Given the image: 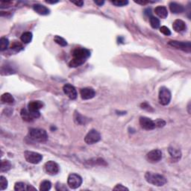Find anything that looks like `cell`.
Here are the masks:
<instances>
[{
  "instance_id": "6da1fadb",
  "label": "cell",
  "mask_w": 191,
  "mask_h": 191,
  "mask_svg": "<svg viewBox=\"0 0 191 191\" xmlns=\"http://www.w3.org/2000/svg\"><path fill=\"white\" fill-rule=\"evenodd\" d=\"M90 52L85 48L76 49L72 53V59L69 63L70 67H77L82 65L90 58Z\"/></svg>"
},
{
  "instance_id": "7a4b0ae2",
  "label": "cell",
  "mask_w": 191,
  "mask_h": 191,
  "mask_svg": "<svg viewBox=\"0 0 191 191\" xmlns=\"http://www.w3.org/2000/svg\"><path fill=\"white\" fill-rule=\"evenodd\" d=\"M145 179L148 183L153 184L154 186L161 187L167 183V179L164 176L154 172H147L145 174Z\"/></svg>"
},
{
  "instance_id": "3957f363",
  "label": "cell",
  "mask_w": 191,
  "mask_h": 191,
  "mask_svg": "<svg viewBox=\"0 0 191 191\" xmlns=\"http://www.w3.org/2000/svg\"><path fill=\"white\" fill-rule=\"evenodd\" d=\"M29 137L34 141L45 143L48 141V134L43 129L31 128L29 130Z\"/></svg>"
},
{
  "instance_id": "277c9868",
  "label": "cell",
  "mask_w": 191,
  "mask_h": 191,
  "mask_svg": "<svg viewBox=\"0 0 191 191\" xmlns=\"http://www.w3.org/2000/svg\"><path fill=\"white\" fill-rule=\"evenodd\" d=\"M43 107V103L41 101H31L28 105V111L33 116L34 119L39 118L41 116L40 110Z\"/></svg>"
},
{
  "instance_id": "5b68a950",
  "label": "cell",
  "mask_w": 191,
  "mask_h": 191,
  "mask_svg": "<svg viewBox=\"0 0 191 191\" xmlns=\"http://www.w3.org/2000/svg\"><path fill=\"white\" fill-rule=\"evenodd\" d=\"M171 92L168 88L165 87H161L158 94V99L159 102L162 105H167L170 104L171 101Z\"/></svg>"
},
{
  "instance_id": "8992f818",
  "label": "cell",
  "mask_w": 191,
  "mask_h": 191,
  "mask_svg": "<svg viewBox=\"0 0 191 191\" xmlns=\"http://www.w3.org/2000/svg\"><path fill=\"white\" fill-rule=\"evenodd\" d=\"M83 182L82 178L79 175L76 173H72L68 176L67 179V184L71 189H77L81 186Z\"/></svg>"
},
{
  "instance_id": "52a82bcc",
  "label": "cell",
  "mask_w": 191,
  "mask_h": 191,
  "mask_svg": "<svg viewBox=\"0 0 191 191\" xmlns=\"http://www.w3.org/2000/svg\"><path fill=\"white\" fill-rule=\"evenodd\" d=\"M24 156L27 162L32 164H37L43 160V156L41 154L31 151H25Z\"/></svg>"
},
{
  "instance_id": "ba28073f",
  "label": "cell",
  "mask_w": 191,
  "mask_h": 191,
  "mask_svg": "<svg viewBox=\"0 0 191 191\" xmlns=\"http://www.w3.org/2000/svg\"><path fill=\"white\" fill-rule=\"evenodd\" d=\"M170 46L175 47V48L178 49V50H181L190 53L191 52V43L190 42H183V41H170L168 43Z\"/></svg>"
},
{
  "instance_id": "9c48e42d",
  "label": "cell",
  "mask_w": 191,
  "mask_h": 191,
  "mask_svg": "<svg viewBox=\"0 0 191 191\" xmlns=\"http://www.w3.org/2000/svg\"><path fill=\"white\" fill-rule=\"evenodd\" d=\"M101 140V135L95 129L90 130L85 137V141L87 144L92 145L98 143Z\"/></svg>"
},
{
  "instance_id": "30bf717a",
  "label": "cell",
  "mask_w": 191,
  "mask_h": 191,
  "mask_svg": "<svg viewBox=\"0 0 191 191\" xmlns=\"http://www.w3.org/2000/svg\"><path fill=\"white\" fill-rule=\"evenodd\" d=\"M59 166L56 162L50 161L44 164V170L47 174L50 176H54L59 172Z\"/></svg>"
},
{
  "instance_id": "8fae6325",
  "label": "cell",
  "mask_w": 191,
  "mask_h": 191,
  "mask_svg": "<svg viewBox=\"0 0 191 191\" xmlns=\"http://www.w3.org/2000/svg\"><path fill=\"white\" fill-rule=\"evenodd\" d=\"M146 159L150 163H158L162 159V152L159 150L150 151L146 154Z\"/></svg>"
},
{
  "instance_id": "7c38bea8",
  "label": "cell",
  "mask_w": 191,
  "mask_h": 191,
  "mask_svg": "<svg viewBox=\"0 0 191 191\" xmlns=\"http://www.w3.org/2000/svg\"><path fill=\"white\" fill-rule=\"evenodd\" d=\"M140 125L143 129L147 131L153 130L156 128L154 121L145 116H141L140 118Z\"/></svg>"
},
{
  "instance_id": "4fadbf2b",
  "label": "cell",
  "mask_w": 191,
  "mask_h": 191,
  "mask_svg": "<svg viewBox=\"0 0 191 191\" xmlns=\"http://www.w3.org/2000/svg\"><path fill=\"white\" fill-rule=\"evenodd\" d=\"M63 92H64V93L66 94L70 99L73 100L77 98V91H76L75 87L72 86V85H70V84H66V85H63Z\"/></svg>"
},
{
  "instance_id": "5bb4252c",
  "label": "cell",
  "mask_w": 191,
  "mask_h": 191,
  "mask_svg": "<svg viewBox=\"0 0 191 191\" xmlns=\"http://www.w3.org/2000/svg\"><path fill=\"white\" fill-rule=\"evenodd\" d=\"M81 99L84 100L91 99L96 95V92L91 87H85L80 90Z\"/></svg>"
},
{
  "instance_id": "9a60e30c",
  "label": "cell",
  "mask_w": 191,
  "mask_h": 191,
  "mask_svg": "<svg viewBox=\"0 0 191 191\" xmlns=\"http://www.w3.org/2000/svg\"><path fill=\"white\" fill-rule=\"evenodd\" d=\"M172 28L176 32H182L186 30L187 25L181 20H176L172 24Z\"/></svg>"
},
{
  "instance_id": "2e32d148",
  "label": "cell",
  "mask_w": 191,
  "mask_h": 191,
  "mask_svg": "<svg viewBox=\"0 0 191 191\" xmlns=\"http://www.w3.org/2000/svg\"><path fill=\"white\" fill-rule=\"evenodd\" d=\"M33 9L34 10V11H36L37 14H41V15H47V14H50V9L47 8V7L40 4L34 5Z\"/></svg>"
},
{
  "instance_id": "e0dca14e",
  "label": "cell",
  "mask_w": 191,
  "mask_h": 191,
  "mask_svg": "<svg viewBox=\"0 0 191 191\" xmlns=\"http://www.w3.org/2000/svg\"><path fill=\"white\" fill-rule=\"evenodd\" d=\"M170 9L171 12L173 14H180L184 11V8L182 5L179 4L177 2H173L170 3Z\"/></svg>"
},
{
  "instance_id": "ac0fdd59",
  "label": "cell",
  "mask_w": 191,
  "mask_h": 191,
  "mask_svg": "<svg viewBox=\"0 0 191 191\" xmlns=\"http://www.w3.org/2000/svg\"><path fill=\"white\" fill-rule=\"evenodd\" d=\"M154 12L157 14L159 17L162 18V19H165L168 16V11L166 7L164 6H158L154 9Z\"/></svg>"
},
{
  "instance_id": "d6986e66",
  "label": "cell",
  "mask_w": 191,
  "mask_h": 191,
  "mask_svg": "<svg viewBox=\"0 0 191 191\" xmlns=\"http://www.w3.org/2000/svg\"><path fill=\"white\" fill-rule=\"evenodd\" d=\"M1 101L2 103L5 104H13L14 102V98L13 96L9 93H5L2 94L1 96Z\"/></svg>"
},
{
  "instance_id": "ffe728a7",
  "label": "cell",
  "mask_w": 191,
  "mask_h": 191,
  "mask_svg": "<svg viewBox=\"0 0 191 191\" xmlns=\"http://www.w3.org/2000/svg\"><path fill=\"white\" fill-rule=\"evenodd\" d=\"M20 115H21V117L23 118V119L24 121L32 122L34 119V117L32 116V114L29 113L28 109H25V108L22 109L21 112H20Z\"/></svg>"
},
{
  "instance_id": "44dd1931",
  "label": "cell",
  "mask_w": 191,
  "mask_h": 191,
  "mask_svg": "<svg viewBox=\"0 0 191 191\" xmlns=\"http://www.w3.org/2000/svg\"><path fill=\"white\" fill-rule=\"evenodd\" d=\"M74 120H75L76 123H77V124L85 125L87 123V119L85 116L81 115L79 113L76 112L75 114H74Z\"/></svg>"
},
{
  "instance_id": "7402d4cb",
  "label": "cell",
  "mask_w": 191,
  "mask_h": 191,
  "mask_svg": "<svg viewBox=\"0 0 191 191\" xmlns=\"http://www.w3.org/2000/svg\"><path fill=\"white\" fill-rule=\"evenodd\" d=\"M168 151H169V153H170V156L173 158V159L178 161V160H179L180 158H181V152L179 150H176V149H175V148L170 147Z\"/></svg>"
},
{
  "instance_id": "603a6c76",
  "label": "cell",
  "mask_w": 191,
  "mask_h": 191,
  "mask_svg": "<svg viewBox=\"0 0 191 191\" xmlns=\"http://www.w3.org/2000/svg\"><path fill=\"white\" fill-rule=\"evenodd\" d=\"M11 169V163L8 160H2L1 161V172H8Z\"/></svg>"
},
{
  "instance_id": "cb8c5ba5",
  "label": "cell",
  "mask_w": 191,
  "mask_h": 191,
  "mask_svg": "<svg viewBox=\"0 0 191 191\" xmlns=\"http://www.w3.org/2000/svg\"><path fill=\"white\" fill-rule=\"evenodd\" d=\"M32 33L30 32H24L23 34H22L20 39L22 42H23L24 43H29L32 40Z\"/></svg>"
},
{
  "instance_id": "d4e9b609",
  "label": "cell",
  "mask_w": 191,
  "mask_h": 191,
  "mask_svg": "<svg viewBox=\"0 0 191 191\" xmlns=\"http://www.w3.org/2000/svg\"><path fill=\"white\" fill-rule=\"evenodd\" d=\"M52 187V183L48 180H44L41 183L40 185V190L41 191H48Z\"/></svg>"
},
{
  "instance_id": "484cf974",
  "label": "cell",
  "mask_w": 191,
  "mask_h": 191,
  "mask_svg": "<svg viewBox=\"0 0 191 191\" xmlns=\"http://www.w3.org/2000/svg\"><path fill=\"white\" fill-rule=\"evenodd\" d=\"M9 45V41L8 38L6 37H2L0 39V50L2 52L7 50Z\"/></svg>"
},
{
  "instance_id": "4316f807",
  "label": "cell",
  "mask_w": 191,
  "mask_h": 191,
  "mask_svg": "<svg viewBox=\"0 0 191 191\" xmlns=\"http://www.w3.org/2000/svg\"><path fill=\"white\" fill-rule=\"evenodd\" d=\"M54 41L56 43L61 46H67V42L64 38H63L62 37H60V36L56 35L54 36Z\"/></svg>"
},
{
  "instance_id": "83f0119b",
  "label": "cell",
  "mask_w": 191,
  "mask_h": 191,
  "mask_svg": "<svg viewBox=\"0 0 191 191\" xmlns=\"http://www.w3.org/2000/svg\"><path fill=\"white\" fill-rule=\"evenodd\" d=\"M150 22L151 26L153 28H158L160 26V20L157 17H154L153 16H151L150 18Z\"/></svg>"
},
{
  "instance_id": "f1b7e54d",
  "label": "cell",
  "mask_w": 191,
  "mask_h": 191,
  "mask_svg": "<svg viewBox=\"0 0 191 191\" xmlns=\"http://www.w3.org/2000/svg\"><path fill=\"white\" fill-rule=\"evenodd\" d=\"M8 180L3 176H0V190H4L8 187Z\"/></svg>"
},
{
  "instance_id": "f546056e",
  "label": "cell",
  "mask_w": 191,
  "mask_h": 191,
  "mask_svg": "<svg viewBox=\"0 0 191 191\" xmlns=\"http://www.w3.org/2000/svg\"><path fill=\"white\" fill-rule=\"evenodd\" d=\"M14 190L17 191L27 190V185L23 182H17L14 185Z\"/></svg>"
},
{
  "instance_id": "4dcf8cb0",
  "label": "cell",
  "mask_w": 191,
  "mask_h": 191,
  "mask_svg": "<svg viewBox=\"0 0 191 191\" xmlns=\"http://www.w3.org/2000/svg\"><path fill=\"white\" fill-rule=\"evenodd\" d=\"M11 49L12 50L15 51L16 52H17L23 50V46H22L21 43H18L17 41H14L12 43L11 46Z\"/></svg>"
},
{
  "instance_id": "1f68e13d",
  "label": "cell",
  "mask_w": 191,
  "mask_h": 191,
  "mask_svg": "<svg viewBox=\"0 0 191 191\" xmlns=\"http://www.w3.org/2000/svg\"><path fill=\"white\" fill-rule=\"evenodd\" d=\"M111 2L117 7L125 6L128 4V1H127V0H125H125H117V1H112Z\"/></svg>"
},
{
  "instance_id": "d6a6232c",
  "label": "cell",
  "mask_w": 191,
  "mask_h": 191,
  "mask_svg": "<svg viewBox=\"0 0 191 191\" xmlns=\"http://www.w3.org/2000/svg\"><path fill=\"white\" fill-rule=\"evenodd\" d=\"M156 128H163L166 125V122L162 119H157L154 121Z\"/></svg>"
},
{
  "instance_id": "836d02e7",
  "label": "cell",
  "mask_w": 191,
  "mask_h": 191,
  "mask_svg": "<svg viewBox=\"0 0 191 191\" xmlns=\"http://www.w3.org/2000/svg\"><path fill=\"white\" fill-rule=\"evenodd\" d=\"M160 32H161L162 34H164V35H167V36L171 35L170 30L169 29V28H167V26L161 27V28H160Z\"/></svg>"
},
{
  "instance_id": "e575fe53",
  "label": "cell",
  "mask_w": 191,
  "mask_h": 191,
  "mask_svg": "<svg viewBox=\"0 0 191 191\" xmlns=\"http://www.w3.org/2000/svg\"><path fill=\"white\" fill-rule=\"evenodd\" d=\"M55 189H56V190H58V191H66L68 190V189L67 188L66 185L60 184L59 183H58L57 184H56Z\"/></svg>"
},
{
  "instance_id": "d590c367",
  "label": "cell",
  "mask_w": 191,
  "mask_h": 191,
  "mask_svg": "<svg viewBox=\"0 0 191 191\" xmlns=\"http://www.w3.org/2000/svg\"><path fill=\"white\" fill-rule=\"evenodd\" d=\"M113 190H128V188H127L126 187L123 186V184H117V185H116V187H114Z\"/></svg>"
},
{
  "instance_id": "8d00e7d4",
  "label": "cell",
  "mask_w": 191,
  "mask_h": 191,
  "mask_svg": "<svg viewBox=\"0 0 191 191\" xmlns=\"http://www.w3.org/2000/svg\"><path fill=\"white\" fill-rule=\"evenodd\" d=\"M71 2L73 3V4H75L76 6H79V7L83 6V5H84L83 1H71Z\"/></svg>"
},
{
  "instance_id": "74e56055",
  "label": "cell",
  "mask_w": 191,
  "mask_h": 191,
  "mask_svg": "<svg viewBox=\"0 0 191 191\" xmlns=\"http://www.w3.org/2000/svg\"><path fill=\"white\" fill-rule=\"evenodd\" d=\"M141 108L143 109H146L147 111H150V108H152L148 104H147L146 102H144V103H142L141 104Z\"/></svg>"
},
{
  "instance_id": "f35d334b",
  "label": "cell",
  "mask_w": 191,
  "mask_h": 191,
  "mask_svg": "<svg viewBox=\"0 0 191 191\" xmlns=\"http://www.w3.org/2000/svg\"><path fill=\"white\" fill-rule=\"evenodd\" d=\"M135 2L137 3V4L145 5V4H147V3L150 2H149V1H135Z\"/></svg>"
},
{
  "instance_id": "ab89813d",
  "label": "cell",
  "mask_w": 191,
  "mask_h": 191,
  "mask_svg": "<svg viewBox=\"0 0 191 191\" xmlns=\"http://www.w3.org/2000/svg\"><path fill=\"white\" fill-rule=\"evenodd\" d=\"M94 2H95L96 5H99V6H102V5H104L105 2L104 1H94Z\"/></svg>"
},
{
  "instance_id": "60d3db41",
  "label": "cell",
  "mask_w": 191,
  "mask_h": 191,
  "mask_svg": "<svg viewBox=\"0 0 191 191\" xmlns=\"http://www.w3.org/2000/svg\"><path fill=\"white\" fill-rule=\"evenodd\" d=\"M30 190H36V188H34L32 185H27V191Z\"/></svg>"
},
{
  "instance_id": "b9f144b4",
  "label": "cell",
  "mask_w": 191,
  "mask_h": 191,
  "mask_svg": "<svg viewBox=\"0 0 191 191\" xmlns=\"http://www.w3.org/2000/svg\"><path fill=\"white\" fill-rule=\"evenodd\" d=\"M46 3H49V4H55V3H58V1H49V0H47L46 1Z\"/></svg>"
}]
</instances>
